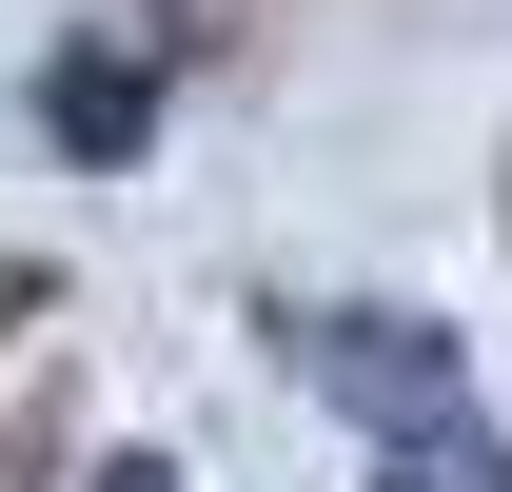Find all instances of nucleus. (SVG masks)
<instances>
[{"instance_id": "nucleus-2", "label": "nucleus", "mask_w": 512, "mask_h": 492, "mask_svg": "<svg viewBox=\"0 0 512 492\" xmlns=\"http://www.w3.org/2000/svg\"><path fill=\"white\" fill-rule=\"evenodd\" d=\"M40 138H60V158H138V138H158V60H119V40H79V60L40 79Z\"/></svg>"}, {"instance_id": "nucleus-4", "label": "nucleus", "mask_w": 512, "mask_h": 492, "mask_svg": "<svg viewBox=\"0 0 512 492\" xmlns=\"http://www.w3.org/2000/svg\"><path fill=\"white\" fill-rule=\"evenodd\" d=\"M99 492H178V473H158V453H138V473H99Z\"/></svg>"}, {"instance_id": "nucleus-3", "label": "nucleus", "mask_w": 512, "mask_h": 492, "mask_svg": "<svg viewBox=\"0 0 512 492\" xmlns=\"http://www.w3.org/2000/svg\"><path fill=\"white\" fill-rule=\"evenodd\" d=\"M375 492H512L493 414H434V433H375Z\"/></svg>"}, {"instance_id": "nucleus-1", "label": "nucleus", "mask_w": 512, "mask_h": 492, "mask_svg": "<svg viewBox=\"0 0 512 492\" xmlns=\"http://www.w3.org/2000/svg\"><path fill=\"white\" fill-rule=\"evenodd\" d=\"M276 335H296V374H316L355 433H434V414H473V374H453L434 315H375V296H355V315H276Z\"/></svg>"}]
</instances>
